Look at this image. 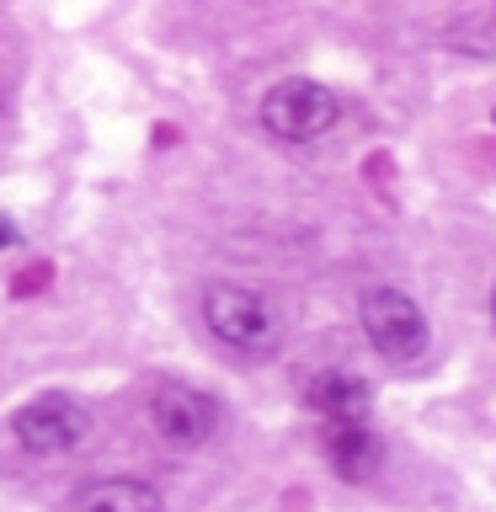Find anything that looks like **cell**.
<instances>
[{"label":"cell","instance_id":"obj_1","mask_svg":"<svg viewBox=\"0 0 496 512\" xmlns=\"http://www.w3.org/2000/svg\"><path fill=\"white\" fill-rule=\"evenodd\" d=\"M203 326L219 336L240 358H267L278 347V315H272L267 294L246 283H214L203 294Z\"/></svg>","mask_w":496,"mask_h":512},{"label":"cell","instance_id":"obj_2","mask_svg":"<svg viewBox=\"0 0 496 512\" xmlns=\"http://www.w3.org/2000/svg\"><path fill=\"white\" fill-rule=\"evenodd\" d=\"M336 118H342V102L320 80H278L262 96V128L283 144H310L320 134H331Z\"/></svg>","mask_w":496,"mask_h":512},{"label":"cell","instance_id":"obj_3","mask_svg":"<svg viewBox=\"0 0 496 512\" xmlns=\"http://www.w3.org/2000/svg\"><path fill=\"white\" fill-rule=\"evenodd\" d=\"M358 320H363V336L374 342L379 358H390V363L422 358L427 315H422V304H416L411 294H400V288H368L363 304H358Z\"/></svg>","mask_w":496,"mask_h":512},{"label":"cell","instance_id":"obj_4","mask_svg":"<svg viewBox=\"0 0 496 512\" xmlns=\"http://www.w3.org/2000/svg\"><path fill=\"white\" fill-rule=\"evenodd\" d=\"M11 432H16V443H22L32 459H59L91 432V411L80 406L75 395L48 390V395H32L27 406H16Z\"/></svg>","mask_w":496,"mask_h":512},{"label":"cell","instance_id":"obj_5","mask_svg":"<svg viewBox=\"0 0 496 512\" xmlns=\"http://www.w3.org/2000/svg\"><path fill=\"white\" fill-rule=\"evenodd\" d=\"M150 427L171 448H203L219 432V400L208 390H198V384L171 379L150 395Z\"/></svg>","mask_w":496,"mask_h":512},{"label":"cell","instance_id":"obj_6","mask_svg":"<svg viewBox=\"0 0 496 512\" xmlns=\"http://www.w3.org/2000/svg\"><path fill=\"white\" fill-rule=\"evenodd\" d=\"M320 448H326L331 470L342 480H368L384 459V448L368 432V422H320Z\"/></svg>","mask_w":496,"mask_h":512},{"label":"cell","instance_id":"obj_7","mask_svg":"<svg viewBox=\"0 0 496 512\" xmlns=\"http://www.w3.org/2000/svg\"><path fill=\"white\" fill-rule=\"evenodd\" d=\"M304 400H310V411L320 416V422H363L368 416V384L358 374H347V368L315 374Z\"/></svg>","mask_w":496,"mask_h":512},{"label":"cell","instance_id":"obj_8","mask_svg":"<svg viewBox=\"0 0 496 512\" xmlns=\"http://www.w3.org/2000/svg\"><path fill=\"white\" fill-rule=\"evenodd\" d=\"M80 512H166L160 491L150 480H134V475H107V480H91L86 491L75 496Z\"/></svg>","mask_w":496,"mask_h":512},{"label":"cell","instance_id":"obj_9","mask_svg":"<svg viewBox=\"0 0 496 512\" xmlns=\"http://www.w3.org/2000/svg\"><path fill=\"white\" fill-rule=\"evenodd\" d=\"M491 315H496V299H491Z\"/></svg>","mask_w":496,"mask_h":512}]
</instances>
